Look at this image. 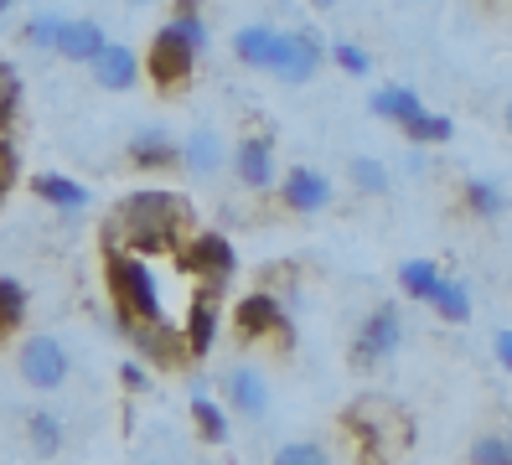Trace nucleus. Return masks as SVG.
Here are the masks:
<instances>
[{"label": "nucleus", "mask_w": 512, "mask_h": 465, "mask_svg": "<svg viewBox=\"0 0 512 465\" xmlns=\"http://www.w3.org/2000/svg\"><path fill=\"white\" fill-rule=\"evenodd\" d=\"M182 233H187V202L176 192H161V186H140V192L119 197L104 238L150 259V254H176Z\"/></svg>", "instance_id": "1"}, {"label": "nucleus", "mask_w": 512, "mask_h": 465, "mask_svg": "<svg viewBox=\"0 0 512 465\" xmlns=\"http://www.w3.org/2000/svg\"><path fill=\"white\" fill-rule=\"evenodd\" d=\"M104 279H109V295H114V310H119V316L166 321L156 269L145 264V254H130V248H119L114 238H104Z\"/></svg>", "instance_id": "2"}, {"label": "nucleus", "mask_w": 512, "mask_h": 465, "mask_svg": "<svg viewBox=\"0 0 512 465\" xmlns=\"http://www.w3.org/2000/svg\"><path fill=\"white\" fill-rule=\"evenodd\" d=\"M197 57H202V47L187 37V31H176V26L166 21L156 37H150V52H145L140 62H145L150 83H156L161 93H176V88H187V83H192Z\"/></svg>", "instance_id": "3"}, {"label": "nucleus", "mask_w": 512, "mask_h": 465, "mask_svg": "<svg viewBox=\"0 0 512 465\" xmlns=\"http://www.w3.org/2000/svg\"><path fill=\"white\" fill-rule=\"evenodd\" d=\"M119 331H125L130 352H135L145 367H156V372H182V367L192 362L187 336H182V331H171L166 321H135V316H119Z\"/></svg>", "instance_id": "4"}, {"label": "nucleus", "mask_w": 512, "mask_h": 465, "mask_svg": "<svg viewBox=\"0 0 512 465\" xmlns=\"http://www.w3.org/2000/svg\"><path fill=\"white\" fill-rule=\"evenodd\" d=\"M176 264H182V274H192V279H202L207 290H223L228 279L238 274V254H233V243L223 238V233H192L187 243H176Z\"/></svg>", "instance_id": "5"}, {"label": "nucleus", "mask_w": 512, "mask_h": 465, "mask_svg": "<svg viewBox=\"0 0 512 465\" xmlns=\"http://www.w3.org/2000/svg\"><path fill=\"white\" fill-rule=\"evenodd\" d=\"M321 62H326L321 31H316V26H295V31H280V37H275L269 73H275L280 83H290V88H300V83H311V78L321 73Z\"/></svg>", "instance_id": "6"}, {"label": "nucleus", "mask_w": 512, "mask_h": 465, "mask_svg": "<svg viewBox=\"0 0 512 465\" xmlns=\"http://www.w3.org/2000/svg\"><path fill=\"white\" fill-rule=\"evenodd\" d=\"M16 372H21L26 388L57 393V388L73 378V357H68V347L57 336H26L21 352H16Z\"/></svg>", "instance_id": "7"}, {"label": "nucleus", "mask_w": 512, "mask_h": 465, "mask_svg": "<svg viewBox=\"0 0 512 465\" xmlns=\"http://www.w3.org/2000/svg\"><path fill=\"white\" fill-rule=\"evenodd\" d=\"M233 326L244 341H290V310L280 295L269 290H249L233 305Z\"/></svg>", "instance_id": "8"}, {"label": "nucleus", "mask_w": 512, "mask_h": 465, "mask_svg": "<svg viewBox=\"0 0 512 465\" xmlns=\"http://www.w3.org/2000/svg\"><path fill=\"white\" fill-rule=\"evenodd\" d=\"M280 202L295 212V217H316V212H326L331 207V197H337V186H331V176L326 171H316V166H290L285 176H280Z\"/></svg>", "instance_id": "9"}, {"label": "nucleus", "mask_w": 512, "mask_h": 465, "mask_svg": "<svg viewBox=\"0 0 512 465\" xmlns=\"http://www.w3.org/2000/svg\"><path fill=\"white\" fill-rule=\"evenodd\" d=\"M404 347V316L394 305H378V310H368L363 316V326H357V341H352V352H357V362H383V357H394Z\"/></svg>", "instance_id": "10"}, {"label": "nucleus", "mask_w": 512, "mask_h": 465, "mask_svg": "<svg viewBox=\"0 0 512 465\" xmlns=\"http://www.w3.org/2000/svg\"><path fill=\"white\" fill-rule=\"evenodd\" d=\"M228 166H233L238 186H249V192H275L280 186V166H275V145H269V135H244L233 145Z\"/></svg>", "instance_id": "11"}, {"label": "nucleus", "mask_w": 512, "mask_h": 465, "mask_svg": "<svg viewBox=\"0 0 512 465\" xmlns=\"http://www.w3.org/2000/svg\"><path fill=\"white\" fill-rule=\"evenodd\" d=\"M88 73H94V83L104 93H130L140 83V73H145V62H140V52L130 42H104V52L88 62Z\"/></svg>", "instance_id": "12"}, {"label": "nucleus", "mask_w": 512, "mask_h": 465, "mask_svg": "<svg viewBox=\"0 0 512 465\" xmlns=\"http://www.w3.org/2000/svg\"><path fill=\"white\" fill-rule=\"evenodd\" d=\"M223 393H228V403L244 419H264L269 414V383H264V372L249 367V362H233L223 372Z\"/></svg>", "instance_id": "13"}, {"label": "nucleus", "mask_w": 512, "mask_h": 465, "mask_svg": "<svg viewBox=\"0 0 512 465\" xmlns=\"http://www.w3.org/2000/svg\"><path fill=\"white\" fill-rule=\"evenodd\" d=\"M182 336H187L192 362L213 352V341H218V295H213V290H202V295L187 305V326H182Z\"/></svg>", "instance_id": "14"}, {"label": "nucleus", "mask_w": 512, "mask_h": 465, "mask_svg": "<svg viewBox=\"0 0 512 465\" xmlns=\"http://www.w3.org/2000/svg\"><path fill=\"white\" fill-rule=\"evenodd\" d=\"M130 166H140V171H171V166H182V140H171L166 130H140L130 140Z\"/></svg>", "instance_id": "15"}, {"label": "nucleus", "mask_w": 512, "mask_h": 465, "mask_svg": "<svg viewBox=\"0 0 512 465\" xmlns=\"http://www.w3.org/2000/svg\"><path fill=\"white\" fill-rule=\"evenodd\" d=\"M223 166H228V150H223V140H218L213 130H192V135L182 140V171H187V176L207 181V176H218Z\"/></svg>", "instance_id": "16"}, {"label": "nucleus", "mask_w": 512, "mask_h": 465, "mask_svg": "<svg viewBox=\"0 0 512 465\" xmlns=\"http://www.w3.org/2000/svg\"><path fill=\"white\" fill-rule=\"evenodd\" d=\"M104 26L99 21H88V16H73V21H63V37H57V57H68V62H94L99 52H104Z\"/></svg>", "instance_id": "17"}, {"label": "nucleus", "mask_w": 512, "mask_h": 465, "mask_svg": "<svg viewBox=\"0 0 512 465\" xmlns=\"http://www.w3.org/2000/svg\"><path fill=\"white\" fill-rule=\"evenodd\" d=\"M275 37H280L275 26L254 21V26H244V31H233V57L244 62V68H259V73H269V57H275Z\"/></svg>", "instance_id": "18"}, {"label": "nucleus", "mask_w": 512, "mask_h": 465, "mask_svg": "<svg viewBox=\"0 0 512 465\" xmlns=\"http://www.w3.org/2000/svg\"><path fill=\"white\" fill-rule=\"evenodd\" d=\"M368 109H373L378 119H388V124H399V130H404V124H409L419 109H425V104H419V93H414V88H404V83H383V88H373Z\"/></svg>", "instance_id": "19"}, {"label": "nucleus", "mask_w": 512, "mask_h": 465, "mask_svg": "<svg viewBox=\"0 0 512 465\" xmlns=\"http://www.w3.org/2000/svg\"><path fill=\"white\" fill-rule=\"evenodd\" d=\"M32 186H37V197L57 212H83L88 207V186H78L63 171H42V176H32Z\"/></svg>", "instance_id": "20"}, {"label": "nucleus", "mask_w": 512, "mask_h": 465, "mask_svg": "<svg viewBox=\"0 0 512 465\" xmlns=\"http://www.w3.org/2000/svg\"><path fill=\"white\" fill-rule=\"evenodd\" d=\"M440 264L435 259H404L399 264V290L409 295V300H419V305H430L435 300V290H440Z\"/></svg>", "instance_id": "21"}, {"label": "nucleus", "mask_w": 512, "mask_h": 465, "mask_svg": "<svg viewBox=\"0 0 512 465\" xmlns=\"http://www.w3.org/2000/svg\"><path fill=\"white\" fill-rule=\"evenodd\" d=\"M461 197H466V212L481 217V223H497V217L507 212V192H502L497 181H487V176L466 181V186H461Z\"/></svg>", "instance_id": "22"}, {"label": "nucleus", "mask_w": 512, "mask_h": 465, "mask_svg": "<svg viewBox=\"0 0 512 465\" xmlns=\"http://www.w3.org/2000/svg\"><path fill=\"white\" fill-rule=\"evenodd\" d=\"M430 310H435L440 321H450V326H466L471 321V290H466V279H440Z\"/></svg>", "instance_id": "23"}, {"label": "nucleus", "mask_w": 512, "mask_h": 465, "mask_svg": "<svg viewBox=\"0 0 512 465\" xmlns=\"http://www.w3.org/2000/svg\"><path fill=\"white\" fill-rule=\"evenodd\" d=\"M192 424H197V434L207 445H223L228 440V409L223 403H213L207 393H192Z\"/></svg>", "instance_id": "24"}, {"label": "nucleus", "mask_w": 512, "mask_h": 465, "mask_svg": "<svg viewBox=\"0 0 512 465\" xmlns=\"http://www.w3.org/2000/svg\"><path fill=\"white\" fill-rule=\"evenodd\" d=\"M347 181H352L363 197H383L394 176H388V166L378 161V155H352V161H347Z\"/></svg>", "instance_id": "25"}, {"label": "nucleus", "mask_w": 512, "mask_h": 465, "mask_svg": "<svg viewBox=\"0 0 512 465\" xmlns=\"http://www.w3.org/2000/svg\"><path fill=\"white\" fill-rule=\"evenodd\" d=\"M450 135H456V124H450L445 114H430V109H419L404 124V140L409 145H450Z\"/></svg>", "instance_id": "26"}, {"label": "nucleus", "mask_w": 512, "mask_h": 465, "mask_svg": "<svg viewBox=\"0 0 512 465\" xmlns=\"http://www.w3.org/2000/svg\"><path fill=\"white\" fill-rule=\"evenodd\" d=\"M326 62H337L347 78H368V73H373V52L357 47V42H342V37L326 47Z\"/></svg>", "instance_id": "27"}, {"label": "nucleus", "mask_w": 512, "mask_h": 465, "mask_svg": "<svg viewBox=\"0 0 512 465\" xmlns=\"http://www.w3.org/2000/svg\"><path fill=\"white\" fill-rule=\"evenodd\" d=\"M26 434H32L37 455H57V450H63V419H57V414H32V419H26Z\"/></svg>", "instance_id": "28"}, {"label": "nucleus", "mask_w": 512, "mask_h": 465, "mask_svg": "<svg viewBox=\"0 0 512 465\" xmlns=\"http://www.w3.org/2000/svg\"><path fill=\"white\" fill-rule=\"evenodd\" d=\"M466 460L471 465H512V434H476Z\"/></svg>", "instance_id": "29"}, {"label": "nucleus", "mask_w": 512, "mask_h": 465, "mask_svg": "<svg viewBox=\"0 0 512 465\" xmlns=\"http://www.w3.org/2000/svg\"><path fill=\"white\" fill-rule=\"evenodd\" d=\"M63 21H68V16H32V21L21 26V42H26V47H37V52H57Z\"/></svg>", "instance_id": "30"}, {"label": "nucleus", "mask_w": 512, "mask_h": 465, "mask_svg": "<svg viewBox=\"0 0 512 465\" xmlns=\"http://www.w3.org/2000/svg\"><path fill=\"white\" fill-rule=\"evenodd\" d=\"M269 465H331V450L321 440H290V445L275 450Z\"/></svg>", "instance_id": "31"}, {"label": "nucleus", "mask_w": 512, "mask_h": 465, "mask_svg": "<svg viewBox=\"0 0 512 465\" xmlns=\"http://www.w3.org/2000/svg\"><path fill=\"white\" fill-rule=\"evenodd\" d=\"M0 316H6L11 331H16L21 316H26V285H21V279H11V274H0Z\"/></svg>", "instance_id": "32"}, {"label": "nucleus", "mask_w": 512, "mask_h": 465, "mask_svg": "<svg viewBox=\"0 0 512 465\" xmlns=\"http://www.w3.org/2000/svg\"><path fill=\"white\" fill-rule=\"evenodd\" d=\"M16 109H21V83H16V73L6 68V73H0V130L16 119Z\"/></svg>", "instance_id": "33"}, {"label": "nucleus", "mask_w": 512, "mask_h": 465, "mask_svg": "<svg viewBox=\"0 0 512 465\" xmlns=\"http://www.w3.org/2000/svg\"><path fill=\"white\" fill-rule=\"evenodd\" d=\"M16 171H21V161H16V145L0 135V192H6V186L16 181Z\"/></svg>", "instance_id": "34"}, {"label": "nucleus", "mask_w": 512, "mask_h": 465, "mask_svg": "<svg viewBox=\"0 0 512 465\" xmlns=\"http://www.w3.org/2000/svg\"><path fill=\"white\" fill-rule=\"evenodd\" d=\"M119 383H125V388H135V393H140V388L150 383V372H145V362H140V357H130V362H119Z\"/></svg>", "instance_id": "35"}, {"label": "nucleus", "mask_w": 512, "mask_h": 465, "mask_svg": "<svg viewBox=\"0 0 512 465\" xmlns=\"http://www.w3.org/2000/svg\"><path fill=\"white\" fill-rule=\"evenodd\" d=\"M497 362L512 372V331H497Z\"/></svg>", "instance_id": "36"}, {"label": "nucleus", "mask_w": 512, "mask_h": 465, "mask_svg": "<svg viewBox=\"0 0 512 465\" xmlns=\"http://www.w3.org/2000/svg\"><path fill=\"white\" fill-rule=\"evenodd\" d=\"M311 6H316V11H337V6H342V0H311Z\"/></svg>", "instance_id": "37"}, {"label": "nucleus", "mask_w": 512, "mask_h": 465, "mask_svg": "<svg viewBox=\"0 0 512 465\" xmlns=\"http://www.w3.org/2000/svg\"><path fill=\"white\" fill-rule=\"evenodd\" d=\"M502 124H507V135H512V99H507V109H502Z\"/></svg>", "instance_id": "38"}, {"label": "nucleus", "mask_w": 512, "mask_h": 465, "mask_svg": "<svg viewBox=\"0 0 512 465\" xmlns=\"http://www.w3.org/2000/svg\"><path fill=\"white\" fill-rule=\"evenodd\" d=\"M11 336V326H6V316H0V341H6Z\"/></svg>", "instance_id": "39"}, {"label": "nucleus", "mask_w": 512, "mask_h": 465, "mask_svg": "<svg viewBox=\"0 0 512 465\" xmlns=\"http://www.w3.org/2000/svg\"><path fill=\"white\" fill-rule=\"evenodd\" d=\"M11 6H16V0H0V16H6V11H11Z\"/></svg>", "instance_id": "40"}, {"label": "nucleus", "mask_w": 512, "mask_h": 465, "mask_svg": "<svg viewBox=\"0 0 512 465\" xmlns=\"http://www.w3.org/2000/svg\"><path fill=\"white\" fill-rule=\"evenodd\" d=\"M130 6H150V0H130Z\"/></svg>", "instance_id": "41"}, {"label": "nucleus", "mask_w": 512, "mask_h": 465, "mask_svg": "<svg viewBox=\"0 0 512 465\" xmlns=\"http://www.w3.org/2000/svg\"><path fill=\"white\" fill-rule=\"evenodd\" d=\"M0 73H6V57H0Z\"/></svg>", "instance_id": "42"}, {"label": "nucleus", "mask_w": 512, "mask_h": 465, "mask_svg": "<svg viewBox=\"0 0 512 465\" xmlns=\"http://www.w3.org/2000/svg\"><path fill=\"white\" fill-rule=\"evenodd\" d=\"M145 465H156V460H145Z\"/></svg>", "instance_id": "43"}, {"label": "nucleus", "mask_w": 512, "mask_h": 465, "mask_svg": "<svg viewBox=\"0 0 512 465\" xmlns=\"http://www.w3.org/2000/svg\"><path fill=\"white\" fill-rule=\"evenodd\" d=\"M0 197H6V192H0Z\"/></svg>", "instance_id": "44"}]
</instances>
